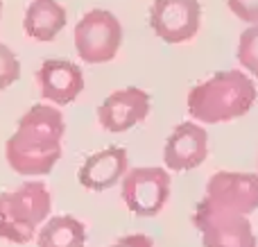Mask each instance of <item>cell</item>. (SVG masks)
Masks as SVG:
<instances>
[{
    "label": "cell",
    "mask_w": 258,
    "mask_h": 247,
    "mask_svg": "<svg viewBox=\"0 0 258 247\" xmlns=\"http://www.w3.org/2000/svg\"><path fill=\"white\" fill-rule=\"evenodd\" d=\"M21 77V61L9 45L0 43V91L9 89Z\"/></svg>",
    "instance_id": "2e32d148"
},
{
    "label": "cell",
    "mask_w": 258,
    "mask_h": 247,
    "mask_svg": "<svg viewBox=\"0 0 258 247\" xmlns=\"http://www.w3.org/2000/svg\"><path fill=\"white\" fill-rule=\"evenodd\" d=\"M109 247H154V243H152V238L147 234H127Z\"/></svg>",
    "instance_id": "ac0fdd59"
},
{
    "label": "cell",
    "mask_w": 258,
    "mask_h": 247,
    "mask_svg": "<svg viewBox=\"0 0 258 247\" xmlns=\"http://www.w3.org/2000/svg\"><path fill=\"white\" fill-rule=\"evenodd\" d=\"M192 225L202 234L204 247H258L249 218L220 209L204 198L195 207Z\"/></svg>",
    "instance_id": "277c9868"
},
{
    "label": "cell",
    "mask_w": 258,
    "mask_h": 247,
    "mask_svg": "<svg viewBox=\"0 0 258 247\" xmlns=\"http://www.w3.org/2000/svg\"><path fill=\"white\" fill-rule=\"evenodd\" d=\"M200 0H154L150 7V27L165 43H183L200 32Z\"/></svg>",
    "instance_id": "52a82bcc"
},
{
    "label": "cell",
    "mask_w": 258,
    "mask_h": 247,
    "mask_svg": "<svg viewBox=\"0 0 258 247\" xmlns=\"http://www.w3.org/2000/svg\"><path fill=\"white\" fill-rule=\"evenodd\" d=\"M52 211V198L43 181H23L18 189L0 193V238L25 245Z\"/></svg>",
    "instance_id": "3957f363"
},
{
    "label": "cell",
    "mask_w": 258,
    "mask_h": 247,
    "mask_svg": "<svg viewBox=\"0 0 258 247\" xmlns=\"http://www.w3.org/2000/svg\"><path fill=\"white\" fill-rule=\"evenodd\" d=\"M39 247H84L86 227L73 216H52L36 231Z\"/></svg>",
    "instance_id": "5bb4252c"
},
{
    "label": "cell",
    "mask_w": 258,
    "mask_h": 247,
    "mask_svg": "<svg viewBox=\"0 0 258 247\" xmlns=\"http://www.w3.org/2000/svg\"><path fill=\"white\" fill-rule=\"evenodd\" d=\"M127 166V150L111 145V148H104L84 159V163L77 170V181L86 191H95V193L109 191L125 177Z\"/></svg>",
    "instance_id": "7c38bea8"
},
{
    "label": "cell",
    "mask_w": 258,
    "mask_h": 247,
    "mask_svg": "<svg viewBox=\"0 0 258 247\" xmlns=\"http://www.w3.org/2000/svg\"><path fill=\"white\" fill-rule=\"evenodd\" d=\"M36 84L45 102L66 107L84 91V73L68 59H48L36 71Z\"/></svg>",
    "instance_id": "8fae6325"
},
{
    "label": "cell",
    "mask_w": 258,
    "mask_h": 247,
    "mask_svg": "<svg viewBox=\"0 0 258 247\" xmlns=\"http://www.w3.org/2000/svg\"><path fill=\"white\" fill-rule=\"evenodd\" d=\"M73 39L84 64H107L122 45V25L107 9H91L77 21Z\"/></svg>",
    "instance_id": "5b68a950"
},
{
    "label": "cell",
    "mask_w": 258,
    "mask_h": 247,
    "mask_svg": "<svg viewBox=\"0 0 258 247\" xmlns=\"http://www.w3.org/2000/svg\"><path fill=\"white\" fill-rule=\"evenodd\" d=\"M66 122L57 107L34 104L18 120V127L5 143L9 168L23 177H43L61 159Z\"/></svg>",
    "instance_id": "6da1fadb"
},
{
    "label": "cell",
    "mask_w": 258,
    "mask_h": 247,
    "mask_svg": "<svg viewBox=\"0 0 258 247\" xmlns=\"http://www.w3.org/2000/svg\"><path fill=\"white\" fill-rule=\"evenodd\" d=\"M0 16H3V0H0Z\"/></svg>",
    "instance_id": "d6986e66"
},
{
    "label": "cell",
    "mask_w": 258,
    "mask_h": 247,
    "mask_svg": "<svg viewBox=\"0 0 258 247\" xmlns=\"http://www.w3.org/2000/svg\"><path fill=\"white\" fill-rule=\"evenodd\" d=\"M206 157H209V132L197 122H179L165 141L163 161L168 170H192L200 168Z\"/></svg>",
    "instance_id": "30bf717a"
},
{
    "label": "cell",
    "mask_w": 258,
    "mask_h": 247,
    "mask_svg": "<svg viewBox=\"0 0 258 247\" xmlns=\"http://www.w3.org/2000/svg\"><path fill=\"white\" fill-rule=\"evenodd\" d=\"M204 200L227 211L249 216L258 211V172H215L206 184Z\"/></svg>",
    "instance_id": "ba28073f"
},
{
    "label": "cell",
    "mask_w": 258,
    "mask_h": 247,
    "mask_svg": "<svg viewBox=\"0 0 258 247\" xmlns=\"http://www.w3.org/2000/svg\"><path fill=\"white\" fill-rule=\"evenodd\" d=\"M122 200L138 218H154L163 211L170 198L172 179L165 168L145 166L127 170L122 177Z\"/></svg>",
    "instance_id": "8992f818"
},
{
    "label": "cell",
    "mask_w": 258,
    "mask_h": 247,
    "mask_svg": "<svg viewBox=\"0 0 258 247\" xmlns=\"http://www.w3.org/2000/svg\"><path fill=\"white\" fill-rule=\"evenodd\" d=\"M227 5L233 12V16H238L249 25H258V0H227Z\"/></svg>",
    "instance_id": "e0dca14e"
},
{
    "label": "cell",
    "mask_w": 258,
    "mask_h": 247,
    "mask_svg": "<svg viewBox=\"0 0 258 247\" xmlns=\"http://www.w3.org/2000/svg\"><path fill=\"white\" fill-rule=\"evenodd\" d=\"M256 98V84L247 73L220 71L188 91L186 109L192 120L215 125L249 113Z\"/></svg>",
    "instance_id": "7a4b0ae2"
},
{
    "label": "cell",
    "mask_w": 258,
    "mask_h": 247,
    "mask_svg": "<svg viewBox=\"0 0 258 247\" xmlns=\"http://www.w3.org/2000/svg\"><path fill=\"white\" fill-rule=\"evenodd\" d=\"M238 61L249 75L258 77V25L245 30L238 41Z\"/></svg>",
    "instance_id": "9a60e30c"
},
{
    "label": "cell",
    "mask_w": 258,
    "mask_h": 247,
    "mask_svg": "<svg viewBox=\"0 0 258 247\" xmlns=\"http://www.w3.org/2000/svg\"><path fill=\"white\" fill-rule=\"evenodd\" d=\"M152 100L143 89L127 86V89L113 91L111 95L104 98V102L98 109V120L111 134H120L138 122H143L150 113Z\"/></svg>",
    "instance_id": "9c48e42d"
},
{
    "label": "cell",
    "mask_w": 258,
    "mask_h": 247,
    "mask_svg": "<svg viewBox=\"0 0 258 247\" xmlns=\"http://www.w3.org/2000/svg\"><path fill=\"white\" fill-rule=\"evenodd\" d=\"M66 25V9L57 0H32L23 16V30L30 39L48 43Z\"/></svg>",
    "instance_id": "4fadbf2b"
}]
</instances>
